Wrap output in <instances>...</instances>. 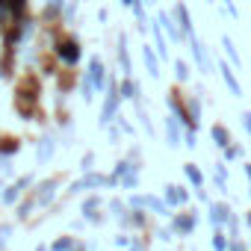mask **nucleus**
<instances>
[{"instance_id": "obj_1", "label": "nucleus", "mask_w": 251, "mask_h": 251, "mask_svg": "<svg viewBox=\"0 0 251 251\" xmlns=\"http://www.w3.org/2000/svg\"><path fill=\"white\" fill-rule=\"evenodd\" d=\"M106 77H109V71H106L103 59H100V56H89V62H86V77H83V98L92 100L95 92H103V89H106Z\"/></svg>"}, {"instance_id": "obj_2", "label": "nucleus", "mask_w": 251, "mask_h": 251, "mask_svg": "<svg viewBox=\"0 0 251 251\" xmlns=\"http://www.w3.org/2000/svg\"><path fill=\"white\" fill-rule=\"evenodd\" d=\"M80 56H83V50H80V42H77L74 36L62 33V36L53 42V59H56L59 65H65V68H74V65L80 62Z\"/></svg>"}, {"instance_id": "obj_3", "label": "nucleus", "mask_w": 251, "mask_h": 251, "mask_svg": "<svg viewBox=\"0 0 251 251\" xmlns=\"http://www.w3.org/2000/svg\"><path fill=\"white\" fill-rule=\"evenodd\" d=\"M186 45H189V53H192V62H195V71L198 74H213L216 71V62L210 59V53H207V45H201V39L198 36H189L186 39Z\"/></svg>"}, {"instance_id": "obj_4", "label": "nucleus", "mask_w": 251, "mask_h": 251, "mask_svg": "<svg viewBox=\"0 0 251 251\" xmlns=\"http://www.w3.org/2000/svg\"><path fill=\"white\" fill-rule=\"evenodd\" d=\"M157 21L163 24V30H166V36H169L172 45H186V36H183V30L177 27L172 9H160V6H157Z\"/></svg>"}, {"instance_id": "obj_5", "label": "nucleus", "mask_w": 251, "mask_h": 251, "mask_svg": "<svg viewBox=\"0 0 251 251\" xmlns=\"http://www.w3.org/2000/svg\"><path fill=\"white\" fill-rule=\"evenodd\" d=\"M115 62H118L124 77H133V59H130V48H127V33L115 36Z\"/></svg>"}, {"instance_id": "obj_6", "label": "nucleus", "mask_w": 251, "mask_h": 251, "mask_svg": "<svg viewBox=\"0 0 251 251\" xmlns=\"http://www.w3.org/2000/svg\"><path fill=\"white\" fill-rule=\"evenodd\" d=\"M216 71H219L222 83L230 89V95H233V98H242V83H239V77H236V68H233L227 59H219V62H216Z\"/></svg>"}, {"instance_id": "obj_7", "label": "nucleus", "mask_w": 251, "mask_h": 251, "mask_svg": "<svg viewBox=\"0 0 251 251\" xmlns=\"http://www.w3.org/2000/svg\"><path fill=\"white\" fill-rule=\"evenodd\" d=\"M172 15H175V21H177V27L183 30L186 39L195 36V21H192V12H189V6L183 3V0H175L172 3Z\"/></svg>"}, {"instance_id": "obj_8", "label": "nucleus", "mask_w": 251, "mask_h": 251, "mask_svg": "<svg viewBox=\"0 0 251 251\" xmlns=\"http://www.w3.org/2000/svg\"><path fill=\"white\" fill-rule=\"evenodd\" d=\"M118 89H121V100H133V106H142V83L136 77H121Z\"/></svg>"}, {"instance_id": "obj_9", "label": "nucleus", "mask_w": 251, "mask_h": 251, "mask_svg": "<svg viewBox=\"0 0 251 251\" xmlns=\"http://www.w3.org/2000/svg\"><path fill=\"white\" fill-rule=\"evenodd\" d=\"M166 145L172 148V151H180V145H183V124L169 112L166 115Z\"/></svg>"}, {"instance_id": "obj_10", "label": "nucleus", "mask_w": 251, "mask_h": 251, "mask_svg": "<svg viewBox=\"0 0 251 251\" xmlns=\"http://www.w3.org/2000/svg\"><path fill=\"white\" fill-rule=\"evenodd\" d=\"M151 36H154V50H157V56H160L163 62H172V53H169V36H166L163 24H160L157 18L151 21Z\"/></svg>"}, {"instance_id": "obj_11", "label": "nucleus", "mask_w": 251, "mask_h": 251, "mask_svg": "<svg viewBox=\"0 0 251 251\" xmlns=\"http://www.w3.org/2000/svg\"><path fill=\"white\" fill-rule=\"evenodd\" d=\"M142 62H145V71H148V77L151 80H160L163 77V59L157 56V50H154V45H142Z\"/></svg>"}, {"instance_id": "obj_12", "label": "nucleus", "mask_w": 251, "mask_h": 251, "mask_svg": "<svg viewBox=\"0 0 251 251\" xmlns=\"http://www.w3.org/2000/svg\"><path fill=\"white\" fill-rule=\"evenodd\" d=\"M56 189H59V177H48V180H42L39 189H36V204H39V207H50L53 198H56Z\"/></svg>"}, {"instance_id": "obj_13", "label": "nucleus", "mask_w": 251, "mask_h": 251, "mask_svg": "<svg viewBox=\"0 0 251 251\" xmlns=\"http://www.w3.org/2000/svg\"><path fill=\"white\" fill-rule=\"evenodd\" d=\"M207 207H210V216H207V219H210V225H213V227H225V225H227V219H230V207H227V204H222V201H210Z\"/></svg>"}, {"instance_id": "obj_14", "label": "nucleus", "mask_w": 251, "mask_h": 251, "mask_svg": "<svg viewBox=\"0 0 251 251\" xmlns=\"http://www.w3.org/2000/svg\"><path fill=\"white\" fill-rule=\"evenodd\" d=\"M166 201L169 207H186L189 204V192L177 183H166Z\"/></svg>"}, {"instance_id": "obj_15", "label": "nucleus", "mask_w": 251, "mask_h": 251, "mask_svg": "<svg viewBox=\"0 0 251 251\" xmlns=\"http://www.w3.org/2000/svg\"><path fill=\"white\" fill-rule=\"evenodd\" d=\"M172 74H175V83L177 86H186L189 80H192V68H189V62L186 59H172Z\"/></svg>"}, {"instance_id": "obj_16", "label": "nucleus", "mask_w": 251, "mask_h": 251, "mask_svg": "<svg viewBox=\"0 0 251 251\" xmlns=\"http://www.w3.org/2000/svg\"><path fill=\"white\" fill-rule=\"evenodd\" d=\"M172 230L180 233V236H189V233L195 230V216H192V213H180V216H175V219H172Z\"/></svg>"}, {"instance_id": "obj_17", "label": "nucleus", "mask_w": 251, "mask_h": 251, "mask_svg": "<svg viewBox=\"0 0 251 251\" xmlns=\"http://www.w3.org/2000/svg\"><path fill=\"white\" fill-rule=\"evenodd\" d=\"M53 151H56L53 136H42V139H39V145H36V160H39V163H48V160L53 157Z\"/></svg>"}, {"instance_id": "obj_18", "label": "nucleus", "mask_w": 251, "mask_h": 251, "mask_svg": "<svg viewBox=\"0 0 251 251\" xmlns=\"http://www.w3.org/2000/svg\"><path fill=\"white\" fill-rule=\"evenodd\" d=\"M222 50H225V56H227V62H230L233 68L242 65V56H239V50H236V45H233L230 36H222Z\"/></svg>"}, {"instance_id": "obj_19", "label": "nucleus", "mask_w": 251, "mask_h": 251, "mask_svg": "<svg viewBox=\"0 0 251 251\" xmlns=\"http://www.w3.org/2000/svg\"><path fill=\"white\" fill-rule=\"evenodd\" d=\"M210 139L216 142V148H219V151H225V148L233 142V139H230V133L222 127V124H213V127H210Z\"/></svg>"}, {"instance_id": "obj_20", "label": "nucleus", "mask_w": 251, "mask_h": 251, "mask_svg": "<svg viewBox=\"0 0 251 251\" xmlns=\"http://www.w3.org/2000/svg\"><path fill=\"white\" fill-rule=\"evenodd\" d=\"M183 175H186V180L192 183V189H204V172H201L195 163H186V166H183Z\"/></svg>"}, {"instance_id": "obj_21", "label": "nucleus", "mask_w": 251, "mask_h": 251, "mask_svg": "<svg viewBox=\"0 0 251 251\" xmlns=\"http://www.w3.org/2000/svg\"><path fill=\"white\" fill-rule=\"evenodd\" d=\"M0 198H3V204H9V207H12V204H18V201L24 198V192H21V189H18L15 183H9V186H3V192H0Z\"/></svg>"}, {"instance_id": "obj_22", "label": "nucleus", "mask_w": 251, "mask_h": 251, "mask_svg": "<svg viewBox=\"0 0 251 251\" xmlns=\"http://www.w3.org/2000/svg\"><path fill=\"white\" fill-rule=\"evenodd\" d=\"M139 172H142V166L130 169L127 175H124V177L118 180V186H124V189H139Z\"/></svg>"}, {"instance_id": "obj_23", "label": "nucleus", "mask_w": 251, "mask_h": 251, "mask_svg": "<svg viewBox=\"0 0 251 251\" xmlns=\"http://www.w3.org/2000/svg\"><path fill=\"white\" fill-rule=\"evenodd\" d=\"M136 118H139V124H142V130H145V133H148V136L154 139V136H157V127H154L151 115H148V112H145L142 106H136Z\"/></svg>"}, {"instance_id": "obj_24", "label": "nucleus", "mask_w": 251, "mask_h": 251, "mask_svg": "<svg viewBox=\"0 0 251 251\" xmlns=\"http://www.w3.org/2000/svg\"><path fill=\"white\" fill-rule=\"evenodd\" d=\"M213 183H216V189H219V192H227V169H225V163H216Z\"/></svg>"}, {"instance_id": "obj_25", "label": "nucleus", "mask_w": 251, "mask_h": 251, "mask_svg": "<svg viewBox=\"0 0 251 251\" xmlns=\"http://www.w3.org/2000/svg\"><path fill=\"white\" fill-rule=\"evenodd\" d=\"M227 236L230 233H225V227H213V248L216 251H227V245H230Z\"/></svg>"}, {"instance_id": "obj_26", "label": "nucleus", "mask_w": 251, "mask_h": 251, "mask_svg": "<svg viewBox=\"0 0 251 251\" xmlns=\"http://www.w3.org/2000/svg\"><path fill=\"white\" fill-rule=\"evenodd\" d=\"M39 204H36V195L33 198H24V201H18V219L24 222V219H30V213L36 210Z\"/></svg>"}, {"instance_id": "obj_27", "label": "nucleus", "mask_w": 251, "mask_h": 251, "mask_svg": "<svg viewBox=\"0 0 251 251\" xmlns=\"http://www.w3.org/2000/svg\"><path fill=\"white\" fill-rule=\"evenodd\" d=\"M80 3H83V0H65V6H62V24H71V21H74Z\"/></svg>"}, {"instance_id": "obj_28", "label": "nucleus", "mask_w": 251, "mask_h": 251, "mask_svg": "<svg viewBox=\"0 0 251 251\" xmlns=\"http://www.w3.org/2000/svg\"><path fill=\"white\" fill-rule=\"evenodd\" d=\"M183 148H189V151L198 148V133H195V127H183Z\"/></svg>"}, {"instance_id": "obj_29", "label": "nucleus", "mask_w": 251, "mask_h": 251, "mask_svg": "<svg viewBox=\"0 0 251 251\" xmlns=\"http://www.w3.org/2000/svg\"><path fill=\"white\" fill-rule=\"evenodd\" d=\"M115 124H118V127H121V133L124 136H136V124H130L127 118H124L121 112H118V118H115Z\"/></svg>"}, {"instance_id": "obj_30", "label": "nucleus", "mask_w": 251, "mask_h": 251, "mask_svg": "<svg viewBox=\"0 0 251 251\" xmlns=\"http://www.w3.org/2000/svg\"><path fill=\"white\" fill-rule=\"evenodd\" d=\"M222 154H225V163H233V160H239V157H242V148L230 142V145H227V148H225Z\"/></svg>"}, {"instance_id": "obj_31", "label": "nucleus", "mask_w": 251, "mask_h": 251, "mask_svg": "<svg viewBox=\"0 0 251 251\" xmlns=\"http://www.w3.org/2000/svg\"><path fill=\"white\" fill-rule=\"evenodd\" d=\"M95 169V151H86L83 157H80V172L86 175V172H92Z\"/></svg>"}, {"instance_id": "obj_32", "label": "nucleus", "mask_w": 251, "mask_h": 251, "mask_svg": "<svg viewBox=\"0 0 251 251\" xmlns=\"http://www.w3.org/2000/svg\"><path fill=\"white\" fill-rule=\"evenodd\" d=\"M71 248H74V239H71V236H59V239L50 245V251H71Z\"/></svg>"}, {"instance_id": "obj_33", "label": "nucleus", "mask_w": 251, "mask_h": 251, "mask_svg": "<svg viewBox=\"0 0 251 251\" xmlns=\"http://www.w3.org/2000/svg\"><path fill=\"white\" fill-rule=\"evenodd\" d=\"M6 145H0V154H3V157H9V154H18V139H3Z\"/></svg>"}, {"instance_id": "obj_34", "label": "nucleus", "mask_w": 251, "mask_h": 251, "mask_svg": "<svg viewBox=\"0 0 251 251\" xmlns=\"http://www.w3.org/2000/svg\"><path fill=\"white\" fill-rule=\"evenodd\" d=\"M239 121H242V130L251 136V109H242L239 112Z\"/></svg>"}, {"instance_id": "obj_35", "label": "nucleus", "mask_w": 251, "mask_h": 251, "mask_svg": "<svg viewBox=\"0 0 251 251\" xmlns=\"http://www.w3.org/2000/svg\"><path fill=\"white\" fill-rule=\"evenodd\" d=\"M225 3V15H230V18H239V9H236V0H222Z\"/></svg>"}, {"instance_id": "obj_36", "label": "nucleus", "mask_w": 251, "mask_h": 251, "mask_svg": "<svg viewBox=\"0 0 251 251\" xmlns=\"http://www.w3.org/2000/svg\"><path fill=\"white\" fill-rule=\"evenodd\" d=\"M15 186H18L21 192H27V186H33V175H21V177L15 180Z\"/></svg>"}, {"instance_id": "obj_37", "label": "nucleus", "mask_w": 251, "mask_h": 251, "mask_svg": "<svg viewBox=\"0 0 251 251\" xmlns=\"http://www.w3.org/2000/svg\"><path fill=\"white\" fill-rule=\"evenodd\" d=\"M157 236H160L163 242H172V239H175V236H172V227H160V230H157Z\"/></svg>"}, {"instance_id": "obj_38", "label": "nucleus", "mask_w": 251, "mask_h": 251, "mask_svg": "<svg viewBox=\"0 0 251 251\" xmlns=\"http://www.w3.org/2000/svg\"><path fill=\"white\" fill-rule=\"evenodd\" d=\"M98 21H100V24H106V21H109V9H106V6H100V9H98Z\"/></svg>"}, {"instance_id": "obj_39", "label": "nucleus", "mask_w": 251, "mask_h": 251, "mask_svg": "<svg viewBox=\"0 0 251 251\" xmlns=\"http://www.w3.org/2000/svg\"><path fill=\"white\" fill-rule=\"evenodd\" d=\"M115 245H118V248H127V245H130V239L121 233V236H115Z\"/></svg>"}, {"instance_id": "obj_40", "label": "nucleus", "mask_w": 251, "mask_h": 251, "mask_svg": "<svg viewBox=\"0 0 251 251\" xmlns=\"http://www.w3.org/2000/svg\"><path fill=\"white\" fill-rule=\"evenodd\" d=\"M195 195H198V201H204V204H210V195H207V189H195Z\"/></svg>"}, {"instance_id": "obj_41", "label": "nucleus", "mask_w": 251, "mask_h": 251, "mask_svg": "<svg viewBox=\"0 0 251 251\" xmlns=\"http://www.w3.org/2000/svg\"><path fill=\"white\" fill-rule=\"evenodd\" d=\"M227 251H245V248L239 245V239H230V245H227Z\"/></svg>"}, {"instance_id": "obj_42", "label": "nucleus", "mask_w": 251, "mask_h": 251, "mask_svg": "<svg viewBox=\"0 0 251 251\" xmlns=\"http://www.w3.org/2000/svg\"><path fill=\"white\" fill-rule=\"evenodd\" d=\"M242 175H245V177H248V183H251V163H245V166H242Z\"/></svg>"}, {"instance_id": "obj_43", "label": "nucleus", "mask_w": 251, "mask_h": 251, "mask_svg": "<svg viewBox=\"0 0 251 251\" xmlns=\"http://www.w3.org/2000/svg\"><path fill=\"white\" fill-rule=\"evenodd\" d=\"M45 3H53V6H59V9H62V6H65V0H45Z\"/></svg>"}, {"instance_id": "obj_44", "label": "nucleus", "mask_w": 251, "mask_h": 251, "mask_svg": "<svg viewBox=\"0 0 251 251\" xmlns=\"http://www.w3.org/2000/svg\"><path fill=\"white\" fill-rule=\"evenodd\" d=\"M142 3H145V6H157V3H160V0H142Z\"/></svg>"}, {"instance_id": "obj_45", "label": "nucleus", "mask_w": 251, "mask_h": 251, "mask_svg": "<svg viewBox=\"0 0 251 251\" xmlns=\"http://www.w3.org/2000/svg\"><path fill=\"white\" fill-rule=\"evenodd\" d=\"M245 225H248V227H251V213H248V216H245Z\"/></svg>"}, {"instance_id": "obj_46", "label": "nucleus", "mask_w": 251, "mask_h": 251, "mask_svg": "<svg viewBox=\"0 0 251 251\" xmlns=\"http://www.w3.org/2000/svg\"><path fill=\"white\" fill-rule=\"evenodd\" d=\"M36 251H48V248H42V245H39V248H36Z\"/></svg>"}, {"instance_id": "obj_47", "label": "nucleus", "mask_w": 251, "mask_h": 251, "mask_svg": "<svg viewBox=\"0 0 251 251\" xmlns=\"http://www.w3.org/2000/svg\"><path fill=\"white\" fill-rule=\"evenodd\" d=\"M204 3H213V0H204Z\"/></svg>"}, {"instance_id": "obj_48", "label": "nucleus", "mask_w": 251, "mask_h": 251, "mask_svg": "<svg viewBox=\"0 0 251 251\" xmlns=\"http://www.w3.org/2000/svg\"><path fill=\"white\" fill-rule=\"evenodd\" d=\"M0 77H3V71H0Z\"/></svg>"}, {"instance_id": "obj_49", "label": "nucleus", "mask_w": 251, "mask_h": 251, "mask_svg": "<svg viewBox=\"0 0 251 251\" xmlns=\"http://www.w3.org/2000/svg\"><path fill=\"white\" fill-rule=\"evenodd\" d=\"M248 195H251V189H248Z\"/></svg>"}, {"instance_id": "obj_50", "label": "nucleus", "mask_w": 251, "mask_h": 251, "mask_svg": "<svg viewBox=\"0 0 251 251\" xmlns=\"http://www.w3.org/2000/svg\"><path fill=\"white\" fill-rule=\"evenodd\" d=\"M83 3H86V0H83Z\"/></svg>"}]
</instances>
